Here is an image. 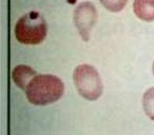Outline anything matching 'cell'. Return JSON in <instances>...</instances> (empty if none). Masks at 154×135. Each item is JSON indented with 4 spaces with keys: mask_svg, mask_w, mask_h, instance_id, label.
<instances>
[{
    "mask_svg": "<svg viewBox=\"0 0 154 135\" xmlns=\"http://www.w3.org/2000/svg\"><path fill=\"white\" fill-rule=\"evenodd\" d=\"M64 92L61 79L51 74H38L26 90L29 101L36 106H45L57 101Z\"/></svg>",
    "mask_w": 154,
    "mask_h": 135,
    "instance_id": "obj_1",
    "label": "cell"
},
{
    "mask_svg": "<svg viewBox=\"0 0 154 135\" xmlns=\"http://www.w3.org/2000/svg\"><path fill=\"white\" fill-rule=\"evenodd\" d=\"M47 33V22L39 12H29L16 22L15 36L22 44H39L45 40Z\"/></svg>",
    "mask_w": 154,
    "mask_h": 135,
    "instance_id": "obj_2",
    "label": "cell"
},
{
    "mask_svg": "<svg viewBox=\"0 0 154 135\" xmlns=\"http://www.w3.org/2000/svg\"><path fill=\"white\" fill-rule=\"evenodd\" d=\"M73 80L80 96L87 100H96L103 94V80L93 66L80 64L76 66L73 73Z\"/></svg>",
    "mask_w": 154,
    "mask_h": 135,
    "instance_id": "obj_3",
    "label": "cell"
},
{
    "mask_svg": "<svg viewBox=\"0 0 154 135\" xmlns=\"http://www.w3.org/2000/svg\"><path fill=\"white\" fill-rule=\"evenodd\" d=\"M97 20V11L94 5L85 1L77 5L74 11V23L82 40L88 41L93 26Z\"/></svg>",
    "mask_w": 154,
    "mask_h": 135,
    "instance_id": "obj_4",
    "label": "cell"
},
{
    "mask_svg": "<svg viewBox=\"0 0 154 135\" xmlns=\"http://www.w3.org/2000/svg\"><path fill=\"white\" fill-rule=\"evenodd\" d=\"M36 75V72L31 66H26V64H19V66H15V69L12 72V78L16 86L24 91L26 90L31 80Z\"/></svg>",
    "mask_w": 154,
    "mask_h": 135,
    "instance_id": "obj_5",
    "label": "cell"
},
{
    "mask_svg": "<svg viewBox=\"0 0 154 135\" xmlns=\"http://www.w3.org/2000/svg\"><path fill=\"white\" fill-rule=\"evenodd\" d=\"M133 12L143 21L154 20V0H134Z\"/></svg>",
    "mask_w": 154,
    "mask_h": 135,
    "instance_id": "obj_6",
    "label": "cell"
},
{
    "mask_svg": "<svg viewBox=\"0 0 154 135\" xmlns=\"http://www.w3.org/2000/svg\"><path fill=\"white\" fill-rule=\"evenodd\" d=\"M143 107L148 117L154 120V87L148 89L143 94Z\"/></svg>",
    "mask_w": 154,
    "mask_h": 135,
    "instance_id": "obj_7",
    "label": "cell"
},
{
    "mask_svg": "<svg viewBox=\"0 0 154 135\" xmlns=\"http://www.w3.org/2000/svg\"><path fill=\"white\" fill-rule=\"evenodd\" d=\"M99 1L110 12H120L128 2V0H99Z\"/></svg>",
    "mask_w": 154,
    "mask_h": 135,
    "instance_id": "obj_8",
    "label": "cell"
},
{
    "mask_svg": "<svg viewBox=\"0 0 154 135\" xmlns=\"http://www.w3.org/2000/svg\"><path fill=\"white\" fill-rule=\"evenodd\" d=\"M152 72H153V75H154V62H153V66H152Z\"/></svg>",
    "mask_w": 154,
    "mask_h": 135,
    "instance_id": "obj_9",
    "label": "cell"
}]
</instances>
